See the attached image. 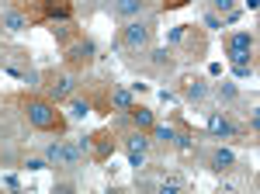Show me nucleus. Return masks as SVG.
I'll return each mask as SVG.
<instances>
[{
    "mask_svg": "<svg viewBox=\"0 0 260 194\" xmlns=\"http://www.w3.org/2000/svg\"><path fill=\"white\" fill-rule=\"evenodd\" d=\"M24 118H28L31 128L52 132V136H62L66 125H70L66 115L56 108V101H49V97H24Z\"/></svg>",
    "mask_w": 260,
    "mask_h": 194,
    "instance_id": "nucleus-1",
    "label": "nucleus"
},
{
    "mask_svg": "<svg viewBox=\"0 0 260 194\" xmlns=\"http://www.w3.org/2000/svg\"><path fill=\"white\" fill-rule=\"evenodd\" d=\"M253 49H257V39H253L250 31H233V35L225 39V56L236 66L240 77H246V73L253 70Z\"/></svg>",
    "mask_w": 260,
    "mask_h": 194,
    "instance_id": "nucleus-2",
    "label": "nucleus"
},
{
    "mask_svg": "<svg viewBox=\"0 0 260 194\" xmlns=\"http://www.w3.org/2000/svg\"><path fill=\"white\" fill-rule=\"evenodd\" d=\"M153 31H156V24L149 18L125 21V28H121V45H125L128 52H146V49L153 45Z\"/></svg>",
    "mask_w": 260,
    "mask_h": 194,
    "instance_id": "nucleus-3",
    "label": "nucleus"
},
{
    "mask_svg": "<svg viewBox=\"0 0 260 194\" xmlns=\"http://www.w3.org/2000/svg\"><path fill=\"white\" fill-rule=\"evenodd\" d=\"M45 163H52L56 170H77L80 167V149L70 146V142H62V139H56V142L45 146Z\"/></svg>",
    "mask_w": 260,
    "mask_h": 194,
    "instance_id": "nucleus-4",
    "label": "nucleus"
},
{
    "mask_svg": "<svg viewBox=\"0 0 260 194\" xmlns=\"http://www.w3.org/2000/svg\"><path fill=\"white\" fill-rule=\"evenodd\" d=\"M45 87H49V101H56V104L59 101H70V97L77 94V73L73 70H59V73L49 77Z\"/></svg>",
    "mask_w": 260,
    "mask_h": 194,
    "instance_id": "nucleus-5",
    "label": "nucleus"
},
{
    "mask_svg": "<svg viewBox=\"0 0 260 194\" xmlns=\"http://www.w3.org/2000/svg\"><path fill=\"white\" fill-rule=\"evenodd\" d=\"M125 153H128V163L132 167H142L146 163V153H149V136L136 128V132H128L125 136Z\"/></svg>",
    "mask_w": 260,
    "mask_h": 194,
    "instance_id": "nucleus-6",
    "label": "nucleus"
},
{
    "mask_svg": "<svg viewBox=\"0 0 260 194\" xmlns=\"http://www.w3.org/2000/svg\"><path fill=\"white\" fill-rule=\"evenodd\" d=\"M94 56H98L94 39H80V42H73V45L66 49V62H70V66H87V62H94Z\"/></svg>",
    "mask_w": 260,
    "mask_h": 194,
    "instance_id": "nucleus-7",
    "label": "nucleus"
},
{
    "mask_svg": "<svg viewBox=\"0 0 260 194\" xmlns=\"http://www.w3.org/2000/svg\"><path fill=\"white\" fill-rule=\"evenodd\" d=\"M142 11H146V0H111V14L121 21L142 18Z\"/></svg>",
    "mask_w": 260,
    "mask_h": 194,
    "instance_id": "nucleus-8",
    "label": "nucleus"
},
{
    "mask_svg": "<svg viewBox=\"0 0 260 194\" xmlns=\"http://www.w3.org/2000/svg\"><path fill=\"white\" fill-rule=\"evenodd\" d=\"M208 136H212V139H233V136H236V125H233L225 115L212 111V115H208Z\"/></svg>",
    "mask_w": 260,
    "mask_h": 194,
    "instance_id": "nucleus-9",
    "label": "nucleus"
},
{
    "mask_svg": "<svg viewBox=\"0 0 260 194\" xmlns=\"http://www.w3.org/2000/svg\"><path fill=\"white\" fill-rule=\"evenodd\" d=\"M233 167H236V156H233V149H212V153H208V170H212V174H225V170H233Z\"/></svg>",
    "mask_w": 260,
    "mask_h": 194,
    "instance_id": "nucleus-10",
    "label": "nucleus"
},
{
    "mask_svg": "<svg viewBox=\"0 0 260 194\" xmlns=\"http://www.w3.org/2000/svg\"><path fill=\"white\" fill-rule=\"evenodd\" d=\"M149 62H153V73H160V77L174 73V66H177V59H174V52H170V49H153Z\"/></svg>",
    "mask_w": 260,
    "mask_h": 194,
    "instance_id": "nucleus-11",
    "label": "nucleus"
},
{
    "mask_svg": "<svg viewBox=\"0 0 260 194\" xmlns=\"http://www.w3.org/2000/svg\"><path fill=\"white\" fill-rule=\"evenodd\" d=\"M90 149H94V159H98V163H104L108 156L115 153V142H111V136H108V132H94V136H90Z\"/></svg>",
    "mask_w": 260,
    "mask_h": 194,
    "instance_id": "nucleus-12",
    "label": "nucleus"
},
{
    "mask_svg": "<svg viewBox=\"0 0 260 194\" xmlns=\"http://www.w3.org/2000/svg\"><path fill=\"white\" fill-rule=\"evenodd\" d=\"M0 28L4 31H24L28 28V14L24 11H0Z\"/></svg>",
    "mask_w": 260,
    "mask_h": 194,
    "instance_id": "nucleus-13",
    "label": "nucleus"
},
{
    "mask_svg": "<svg viewBox=\"0 0 260 194\" xmlns=\"http://www.w3.org/2000/svg\"><path fill=\"white\" fill-rule=\"evenodd\" d=\"M108 104H111L115 111H121V115H128L136 101H132V94H128L125 87H111V97H108Z\"/></svg>",
    "mask_w": 260,
    "mask_h": 194,
    "instance_id": "nucleus-14",
    "label": "nucleus"
},
{
    "mask_svg": "<svg viewBox=\"0 0 260 194\" xmlns=\"http://www.w3.org/2000/svg\"><path fill=\"white\" fill-rule=\"evenodd\" d=\"M184 97H187V101H194V104H198V101H205V97H208V83H205L201 77L187 80V83H184Z\"/></svg>",
    "mask_w": 260,
    "mask_h": 194,
    "instance_id": "nucleus-15",
    "label": "nucleus"
},
{
    "mask_svg": "<svg viewBox=\"0 0 260 194\" xmlns=\"http://www.w3.org/2000/svg\"><path fill=\"white\" fill-rule=\"evenodd\" d=\"M132 121H136V128H142V132H149L153 125H156V118H153V111L149 108H139V104H132Z\"/></svg>",
    "mask_w": 260,
    "mask_h": 194,
    "instance_id": "nucleus-16",
    "label": "nucleus"
},
{
    "mask_svg": "<svg viewBox=\"0 0 260 194\" xmlns=\"http://www.w3.org/2000/svg\"><path fill=\"white\" fill-rule=\"evenodd\" d=\"M42 7H45V14H49V18L56 21H66L70 18V0H42Z\"/></svg>",
    "mask_w": 260,
    "mask_h": 194,
    "instance_id": "nucleus-17",
    "label": "nucleus"
},
{
    "mask_svg": "<svg viewBox=\"0 0 260 194\" xmlns=\"http://www.w3.org/2000/svg\"><path fill=\"white\" fill-rule=\"evenodd\" d=\"M215 97H219L222 104H233V101L240 97V90H236V83H229V80H222L219 87H215Z\"/></svg>",
    "mask_w": 260,
    "mask_h": 194,
    "instance_id": "nucleus-18",
    "label": "nucleus"
},
{
    "mask_svg": "<svg viewBox=\"0 0 260 194\" xmlns=\"http://www.w3.org/2000/svg\"><path fill=\"white\" fill-rule=\"evenodd\" d=\"M87 115H90V104L73 94V97H70V118H73V121H83Z\"/></svg>",
    "mask_w": 260,
    "mask_h": 194,
    "instance_id": "nucleus-19",
    "label": "nucleus"
},
{
    "mask_svg": "<svg viewBox=\"0 0 260 194\" xmlns=\"http://www.w3.org/2000/svg\"><path fill=\"white\" fill-rule=\"evenodd\" d=\"M149 132H153V136L160 139V142H167V146H174V128H170V125H153Z\"/></svg>",
    "mask_w": 260,
    "mask_h": 194,
    "instance_id": "nucleus-20",
    "label": "nucleus"
},
{
    "mask_svg": "<svg viewBox=\"0 0 260 194\" xmlns=\"http://www.w3.org/2000/svg\"><path fill=\"white\" fill-rule=\"evenodd\" d=\"M212 4H215V11H219V14H229L236 0H212Z\"/></svg>",
    "mask_w": 260,
    "mask_h": 194,
    "instance_id": "nucleus-21",
    "label": "nucleus"
},
{
    "mask_svg": "<svg viewBox=\"0 0 260 194\" xmlns=\"http://www.w3.org/2000/svg\"><path fill=\"white\" fill-rule=\"evenodd\" d=\"M250 128H253V132H257V128H260V111H257V104L250 108Z\"/></svg>",
    "mask_w": 260,
    "mask_h": 194,
    "instance_id": "nucleus-22",
    "label": "nucleus"
},
{
    "mask_svg": "<svg viewBox=\"0 0 260 194\" xmlns=\"http://www.w3.org/2000/svg\"><path fill=\"white\" fill-rule=\"evenodd\" d=\"M52 35H56V39H66V35H70V31H66V24H56V28H52Z\"/></svg>",
    "mask_w": 260,
    "mask_h": 194,
    "instance_id": "nucleus-23",
    "label": "nucleus"
},
{
    "mask_svg": "<svg viewBox=\"0 0 260 194\" xmlns=\"http://www.w3.org/2000/svg\"><path fill=\"white\" fill-rule=\"evenodd\" d=\"M24 167H28V170H42V167H45V159H28Z\"/></svg>",
    "mask_w": 260,
    "mask_h": 194,
    "instance_id": "nucleus-24",
    "label": "nucleus"
},
{
    "mask_svg": "<svg viewBox=\"0 0 260 194\" xmlns=\"http://www.w3.org/2000/svg\"><path fill=\"white\" fill-rule=\"evenodd\" d=\"M246 7H250V11H257V7H260V0H246Z\"/></svg>",
    "mask_w": 260,
    "mask_h": 194,
    "instance_id": "nucleus-25",
    "label": "nucleus"
}]
</instances>
